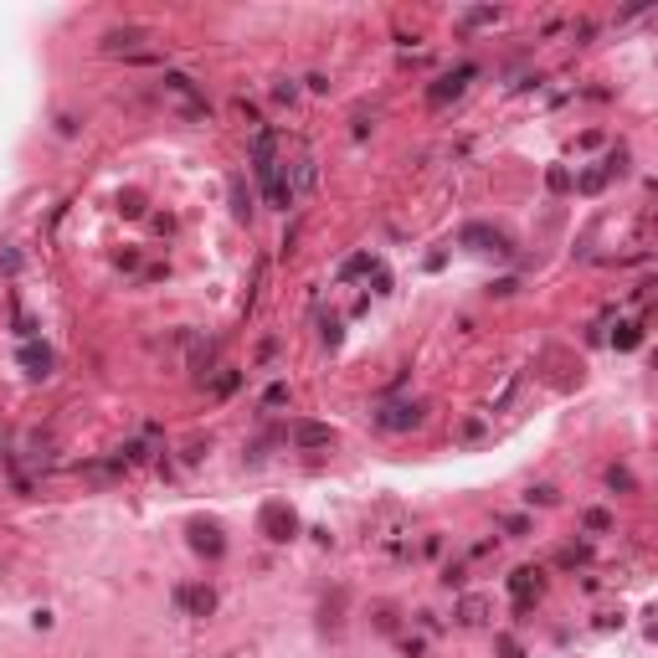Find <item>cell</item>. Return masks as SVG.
Here are the masks:
<instances>
[{"mask_svg":"<svg viewBox=\"0 0 658 658\" xmlns=\"http://www.w3.org/2000/svg\"><path fill=\"white\" fill-rule=\"evenodd\" d=\"M232 211L242 216V222H252V201H247V190H242V180H232Z\"/></svg>","mask_w":658,"mask_h":658,"instance_id":"cell-14","label":"cell"},{"mask_svg":"<svg viewBox=\"0 0 658 658\" xmlns=\"http://www.w3.org/2000/svg\"><path fill=\"white\" fill-rule=\"evenodd\" d=\"M478 68H458V72H448V77H437L432 87H427V103H448V98H458L468 87V77H473Z\"/></svg>","mask_w":658,"mask_h":658,"instance_id":"cell-7","label":"cell"},{"mask_svg":"<svg viewBox=\"0 0 658 658\" xmlns=\"http://www.w3.org/2000/svg\"><path fill=\"white\" fill-rule=\"evenodd\" d=\"M21 365H26V376L47 381V376H52V350L36 345V340H26V345H21Z\"/></svg>","mask_w":658,"mask_h":658,"instance_id":"cell-8","label":"cell"},{"mask_svg":"<svg viewBox=\"0 0 658 658\" xmlns=\"http://www.w3.org/2000/svg\"><path fill=\"white\" fill-rule=\"evenodd\" d=\"M283 401H288V386H283V381H278V386H268V397H262V406H283Z\"/></svg>","mask_w":658,"mask_h":658,"instance_id":"cell-17","label":"cell"},{"mask_svg":"<svg viewBox=\"0 0 658 658\" xmlns=\"http://www.w3.org/2000/svg\"><path fill=\"white\" fill-rule=\"evenodd\" d=\"M458 242H463V247H473V252H509V237H504V232H494V227H463V232H458Z\"/></svg>","mask_w":658,"mask_h":658,"instance_id":"cell-4","label":"cell"},{"mask_svg":"<svg viewBox=\"0 0 658 658\" xmlns=\"http://www.w3.org/2000/svg\"><path fill=\"white\" fill-rule=\"evenodd\" d=\"M530 504H556V489H530Z\"/></svg>","mask_w":658,"mask_h":658,"instance_id":"cell-23","label":"cell"},{"mask_svg":"<svg viewBox=\"0 0 658 658\" xmlns=\"http://www.w3.org/2000/svg\"><path fill=\"white\" fill-rule=\"evenodd\" d=\"M443 586H463V566H448V571H443Z\"/></svg>","mask_w":658,"mask_h":658,"instance_id":"cell-22","label":"cell"},{"mask_svg":"<svg viewBox=\"0 0 658 658\" xmlns=\"http://www.w3.org/2000/svg\"><path fill=\"white\" fill-rule=\"evenodd\" d=\"M237 381H242V376H237V370H227V376H216L211 391H216V397H227V391H237Z\"/></svg>","mask_w":658,"mask_h":658,"instance_id":"cell-16","label":"cell"},{"mask_svg":"<svg viewBox=\"0 0 658 658\" xmlns=\"http://www.w3.org/2000/svg\"><path fill=\"white\" fill-rule=\"evenodd\" d=\"M160 82H165V93L175 98V108H180L185 119H211V103L201 98V87H195V77H185V72H165Z\"/></svg>","mask_w":658,"mask_h":658,"instance_id":"cell-1","label":"cell"},{"mask_svg":"<svg viewBox=\"0 0 658 658\" xmlns=\"http://www.w3.org/2000/svg\"><path fill=\"white\" fill-rule=\"evenodd\" d=\"M607 484L612 489H632V473L627 468H607Z\"/></svg>","mask_w":658,"mask_h":658,"instance_id":"cell-18","label":"cell"},{"mask_svg":"<svg viewBox=\"0 0 658 658\" xmlns=\"http://www.w3.org/2000/svg\"><path fill=\"white\" fill-rule=\"evenodd\" d=\"M484 617H489V602L484 597H463V602H458V622H463V627H478Z\"/></svg>","mask_w":658,"mask_h":658,"instance_id":"cell-11","label":"cell"},{"mask_svg":"<svg viewBox=\"0 0 658 658\" xmlns=\"http://www.w3.org/2000/svg\"><path fill=\"white\" fill-rule=\"evenodd\" d=\"M257 524H262V535H268V540H288V535L298 530V519H293V509H288V504H268Z\"/></svg>","mask_w":658,"mask_h":658,"instance_id":"cell-5","label":"cell"},{"mask_svg":"<svg viewBox=\"0 0 658 658\" xmlns=\"http://www.w3.org/2000/svg\"><path fill=\"white\" fill-rule=\"evenodd\" d=\"M509 591H514L519 607H524V602H530V591H540V571H535V566H519V571L509 576Z\"/></svg>","mask_w":658,"mask_h":658,"instance_id":"cell-10","label":"cell"},{"mask_svg":"<svg viewBox=\"0 0 658 658\" xmlns=\"http://www.w3.org/2000/svg\"><path fill=\"white\" fill-rule=\"evenodd\" d=\"M376 268H381V262L370 257V252H355V257H350L345 268H340V278H360V273H376Z\"/></svg>","mask_w":658,"mask_h":658,"instance_id":"cell-13","label":"cell"},{"mask_svg":"<svg viewBox=\"0 0 658 658\" xmlns=\"http://www.w3.org/2000/svg\"><path fill=\"white\" fill-rule=\"evenodd\" d=\"M422 416H427L422 401H386V406H376V427H386V432H411V427H422Z\"/></svg>","mask_w":658,"mask_h":658,"instance_id":"cell-2","label":"cell"},{"mask_svg":"<svg viewBox=\"0 0 658 658\" xmlns=\"http://www.w3.org/2000/svg\"><path fill=\"white\" fill-rule=\"evenodd\" d=\"M57 134H68V139H72V134H77V119H72V114H62V119H57Z\"/></svg>","mask_w":658,"mask_h":658,"instance_id":"cell-21","label":"cell"},{"mask_svg":"<svg viewBox=\"0 0 658 658\" xmlns=\"http://www.w3.org/2000/svg\"><path fill=\"white\" fill-rule=\"evenodd\" d=\"M144 41H149L144 26H114V31H103V52L108 57H139Z\"/></svg>","mask_w":658,"mask_h":658,"instance_id":"cell-3","label":"cell"},{"mask_svg":"<svg viewBox=\"0 0 658 658\" xmlns=\"http://www.w3.org/2000/svg\"><path fill=\"white\" fill-rule=\"evenodd\" d=\"M195 540V551H206V556H222V530H216V524H195V530H190Z\"/></svg>","mask_w":658,"mask_h":658,"instance_id":"cell-12","label":"cell"},{"mask_svg":"<svg viewBox=\"0 0 658 658\" xmlns=\"http://www.w3.org/2000/svg\"><path fill=\"white\" fill-rule=\"evenodd\" d=\"M288 437H293V448H329L335 443V427L329 422H293Z\"/></svg>","mask_w":658,"mask_h":658,"instance_id":"cell-6","label":"cell"},{"mask_svg":"<svg viewBox=\"0 0 658 658\" xmlns=\"http://www.w3.org/2000/svg\"><path fill=\"white\" fill-rule=\"evenodd\" d=\"M463 21H468V26H484V21H499V11H468Z\"/></svg>","mask_w":658,"mask_h":658,"instance_id":"cell-20","label":"cell"},{"mask_svg":"<svg viewBox=\"0 0 658 658\" xmlns=\"http://www.w3.org/2000/svg\"><path fill=\"white\" fill-rule=\"evenodd\" d=\"M175 602H180L185 612H195V617H206V612L216 607V591L211 586H175Z\"/></svg>","mask_w":658,"mask_h":658,"instance_id":"cell-9","label":"cell"},{"mask_svg":"<svg viewBox=\"0 0 658 658\" xmlns=\"http://www.w3.org/2000/svg\"><path fill=\"white\" fill-rule=\"evenodd\" d=\"M0 453H6V427H0Z\"/></svg>","mask_w":658,"mask_h":658,"instance_id":"cell-24","label":"cell"},{"mask_svg":"<svg viewBox=\"0 0 658 658\" xmlns=\"http://www.w3.org/2000/svg\"><path fill=\"white\" fill-rule=\"evenodd\" d=\"M119 211H124V216H139V211H144V201H139L134 190H129V195H119Z\"/></svg>","mask_w":658,"mask_h":658,"instance_id":"cell-15","label":"cell"},{"mask_svg":"<svg viewBox=\"0 0 658 658\" xmlns=\"http://www.w3.org/2000/svg\"><path fill=\"white\" fill-rule=\"evenodd\" d=\"M586 524H591V530H612V514H602V509H586Z\"/></svg>","mask_w":658,"mask_h":658,"instance_id":"cell-19","label":"cell"}]
</instances>
